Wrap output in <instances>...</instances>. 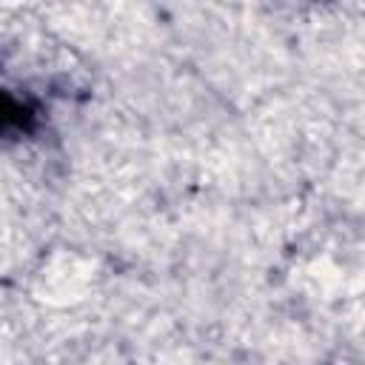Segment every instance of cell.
I'll return each mask as SVG.
<instances>
[{
	"mask_svg": "<svg viewBox=\"0 0 365 365\" xmlns=\"http://www.w3.org/2000/svg\"><path fill=\"white\" fill-rule=\"evenodd\" d=\"M40 111L34 103L0 86V137H23L37 128Z\"/></svg>",
	"mask_w": 365,
	"mask_h": 365,
	"instance_id": "6da1fadb",
	"label": "cell"
}]
</instances>
